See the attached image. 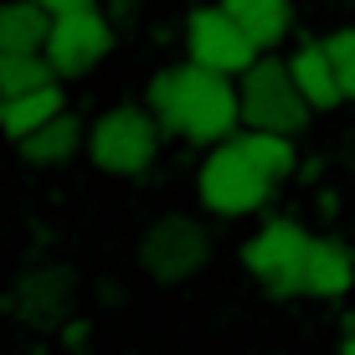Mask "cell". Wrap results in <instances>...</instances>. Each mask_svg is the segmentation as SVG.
Listing matches in <instances>:
<instances>
[{"label": "cell", "mask_w": 355, "mask_h": 355, "mask_svg": "<svg viewBox=\"0 0 355 355\" xmlns=\"http://www.w3.org/2000/svg\"><path fill=\"white\" fill-rule=\"evenodd\" d=\"M242 139V150L258 160L273 180H284L293 175V165H299V150H293V134H273V129H242L237 134Z\"/></svg>", "instance_id": "2e32d148"}, {"label": "cell", "mask_w": 355, "mask_h": 355, "mask_svg": "<svg viewBox=\"0 0 355 355\" xmlns=\"http://www.w3.org/2000/svg\"><path fill=\"white\" fill-rule=\"evenodd\" d=\"M186 57H191V62H201V67H211V72L242 78V72L263 57V42L232 16L222 0H216V6L186 10Z\"/></svg>", "instance_id": "8992f818"}, {"label": "cell", "mask_w": 355, "mask_h": 355, "mask_svg": "<svg viewBox=\"0 0 355 355\" xmlns=\"http://www.w3.org/2000/svg\"><path fill=\"white\" fill-rule=\"evenodd\" d=\"M329 57H335V78H340V93H345V103H355V26H340L324 36Z\"/></svg>", "instance_id": "ac0fdd59"}, {"label": "cell", "mask_w": 355, "mask_h": 355, "mask_svg": "<svg viewBox=\"0 0 355 355\" xmlns=\"http://www.w3.org/2000/svg\"><path fill=\"white\" fill-rule=\"evenodd\" d=\"M42 83H57L46 52H0V93L16 98V93H31Z\"/></svg>", "instance_id": "e0dca14e"}, {"label": "cell", "mask_w": 355, "mask_h": 355, "mask_svg": "<svg viewBox=\"0 0 355 355\" xmlns=\"http://www.w3.org/2000/svg\"><path fill=\"white\" fill-rule=\"evenodd\" d=\"M160 119L139 103H119V108H103L88 129V160L103 170V175H119V180H139L150 175L155 155H160Z\"/></svg>", "instance_id": "3957f363"}, {"label": "cell", "mask_w": 355, "mask_h": 355, "mask_svg": "<svg viewBox=\"0 0 355 355\" xmlns=\"http://www.w3.org/2000/svg\"><path fill=\"white\" fill-rule=\"evenodd\" d=\"M355 288V252L335 237L309 242V268H304V293L309 299H345Z\"/></svg>", "instance_id": "8fae6325"}, {"label": "cell", "mask_w": 355, "mask_h": 355, "mask_svg": "<svg viewBox=\"0 0 355 355\" xmlns=\"http://www.w3.org/2000/svg\"><path fill=\"white\" fill-rule=\"evenodd\" d=\"M103 10H108V16H114V21H129L134 0H103Z\"/></svg>", "instance_id": "44dd1931"}, {"label": "cell", "mask_w": 355, "mask_h": 355, "mask_svg": "<svg viewBox=\"0 0 355 355\" xmlns=\"http://www.w3.org/2000/svg\"><path fill=\"white\" fill-rule=\"evenodd\" d=\"M144 108L160 119L165 134L191 144H222L232 134H242V93L237 78L227 72H211L201 62H175L165 72H155L150 88H144Z\"/></svg>", "instance_id": "6da1fadb"}, {"label": "cell", "mask_w": 355, "mask_h": 355, "mask_svg": "<svg viewBox=\"0 0 355 355\" xmlns=\"http://www.w3.org/2000/svg\"><path fill=\"white\" fill-rule=\"evenodd\" d=\"M288 67H293V78H299L304 98L314 103V114H320V108H340V103H345L340 78H335V57H329L324 36H304V42L288 52Z\"/></svg>", "instance_id": "30bf717a"}, {"label": "cell", "mask_w": 355, "mask_h": 355, "mask_svg": "<svg viewBox=\"0 0 355 355\" xmlns=\"http://www.w3.org/2000/svg\"><path fill=\"white\" fill-rule=\"evenodd\" d=\"M114 52V16L103 6H78L62 10L52 21V36H46V62H52L57 78H88V72Z\"/></svg>", "instance_id": "9c48e42d"}, {"label": "cell", "mask_w": 355, "mask_h": 355, "mask_svg": "<svg viewBox=\"0 0 355 355\" xmlns=\"http://www.w3.org/2000/svg\"><path fill=\"white\" fill-rule=\"evenodd\" d=\"M237 93H242V129H273V134H293V139L309 129L314 103L304 98L288 57L263 52L258 62L237 78Z\"/></svg>", "instance_id": "277c9868"}, {"label": "cell", "mask_w": 355, "mask_h": 355, "mask_svg": "<svg viewBox=\"0 0 355 355\" xmlns=\"http://www.w3.org/2000/svg\"><path fill=\"white\" fill-rule=\"evenodd\" d=\"M309 232L299 222H263L242 242V268L268 299H299L304 268H309Z\"/></svg>", "instance_id": "5b68a950"}, {"label": "cell", "mask_w": 355, "mask_h": 355, "mask_svg": "<svg viewBox=\"0 0 355 355\" xmlns=\"http://www.w3.org/2000/svg\"><path fill=\"white\" fill-rule=\"evenodd\" d=\"M0 108H6V93H0Z\"/></svg>", "instance_id": "603a6c76"}, {"label": "cell", "mask_w": 355, "mask_h": 355, "mask_svg": "<svg viewBox=\"0 0 355 355\" xmlns=\"http://www.w3.org/2000/svg\"><path fill=\"white\" fill-rule=\"evenodd\" d=\"M273 186L278 180L242 150L237 134L222 139V144H211L201 170H196V196H201V206L211 216H252V211H263Z\"/></svg>", "instance_id": "7a4b0ae2"}, {"label": "cell", "mask_w": 355, "mask_h": 355, "mask_svg": "<svg viewBox=\"0 0 355 355\" xmlns=\"http://www.w3.org/2000/svg\"><path fill=\"white\" fill-rule=\"evenodd\" d=\"M222 6H227L252 36H258L263 52L284 46L288 31H293V0H222Z\"/></svg>", "instance_id": "9a60e30c"}, {"label": "cell", "mask_w": 355, "mask_h": 355, "mask_svg": "<svg viewBox=\"0 0 355 355\" xmlns=\"http://www.w3.org/2000/svg\"><path fill=\"white\" fill-rule=\"evenodd\" d=\"M57 114H67V103H62V78H57V83H42V88H31V93L6 98V108H0V129H6L10 144H16V139H26V134H36L46 119H57Z\"/></svg>", "instance_id": "5bb4252c"}, {"label": "cell", "mask_w": 355, "mask_h": 355, "mask_svg": "<svg viewBox=\"0 0 355 355\" xmlns=\"http://www.w3.org/2000/svg\"><path fill=\"white\" fill-rule=\"evenodd\" d=\"M72 299H78V273L67 263H36L6 288V314L46 335V329H62L72 320Z\"/></svg>", "instance_id": "ba28073f"}, {"label": "cell", "mask_w": 355, "mask_h": 355, "mask_svg": "<svg viewBox=\"0 0 355 355\" xmlns=\"http://www.w3.org/2000/svg\"><path fill=\"white\" fill-rule=\"evenodd\" d=\"M52 16H62V10H78V6H98V0H42Z\"/></svg>", "instance_id": "ffe728a7"}, {"label": "cell", "mask_w": 355, "mask_h": 355, "mask_svg": "<svg viewBox=\"0 0 355 355\" xmlns=\"http://www.w3.org/2000/svg\"><path fill=\"white\" fill-rule=\"evenodd\" d=\"M52 21L42 0H0V52H46Z\"/></svg>", "instance_id": "4fadbf2b"}, {"label": "cell", "mask_w": 355, "mask_h": 355, "mask_svg": "<svg viewBox=\"0 0 355 355\" xmlns=\"http://www.w3.org/2000/svg\"><path fill=\"white\" fill-rule=\"evenodd\" d=\"M139 263L155 284H186V278H196L211 263V232L201 222H191V216H180V211H165L144 227Z\"/></svg>", "instance_id": "52a82bcc"}, {"label": "cell", "mask_w": 355, "mask_h": 355, "mask_svg": "<svg viewBox=\"0 0 355 355\" xmlns=\"http://www.w3.org/2000/svg\"><path fill=\"white\" fill-rule=\"evenodd\" d=\"M340 355H355V335H345V345H340Z\"/></svg>", "instance_id": "7402d4cb"}, {"label": "cell", "mask_w": 355, "mask_h": 355, "mask_svg": "<svg viewBox=\"0 0 355 355\" xmlns=\"http://www.w3.org/2000/svg\"><path fill=\"white\" fill-rule=\"evenodd\" d=\"M78 150H88V129H83V119L78 114H57V119H46L36 134H26V139H16V155L26 165H67Z\"/></svg>", "instance_id": "7c38bea8"}, {"label": "cell", "mask_w": 355, "mask_h": 355, "mask_svg": "<svg viewBox=\"0 0 355 355\" xmlns=\"http://www.w3.org/2000/svg\"><path fill=\"white\" fill-rule=\"evenodd\" d=\"M83 340H88V324H83V320H67V324H62V345H67V350H83Z\"/></svg>", "instance_id": "d6986e66"}]
</instances>
